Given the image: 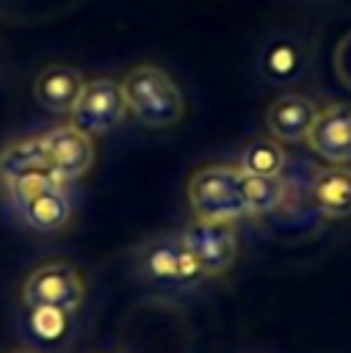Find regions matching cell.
I'll return each mask as SVG.
<instances>
[{
  "label": "cell",
  "mask_w": 351,
  "mask_h": 353,
  "mask_svg": "<svg viewBox=\"0 0 351 353\" xmlns=\"http://www.w3.org/2000/svg\"><path fill=\"white\" fill-rule=\"evenodd\" d=\"M260 74L274 85H290L304 74V50L293 36H274L257 58Z\"/></svg>",
  "instance_id": "obj_11"
},
{
  "label": "cell",
  "mask_w": 351,
  "mask_h": 353,
  "mask_svg": "<svg viewBox=\"0 0 351 353\" xmlns=\"http://www.w3.org/2000/svg\"><path fill=\"white\" fill-rule=\"evenodd\" d=\"M83 279L66 262H44L39 265L22 284V301L28 309L50 306L66 314L77 312L83 303Z\"/></svg>",
  "instance_id": "obj_4"
},
{
  "label": "cell",
  "mask_w": 351,
  "mask_h": 353,
  "mask_svg": "<svg viewBox=\"0 0 351 353\" xmlns=\"http://www.w3.org/2000/svg\"><path fill=\"white\" fill-rule=\"evenodd\" d=\"M138 270L160 287H191L205 279V270L180 237H155L138 251Z\"/></svg>",
  "instance_id": "obj_3"
},
{
  "label": "cell",
  "mask_w": 351,
  "mask_h": 353,
  "mask_svg": "<svg viewBox=\"0 0 351 353\" xmlns=\"http://www.w3.org/2000/svg\"><path fill=\"white\" fill-rule=\"evenodd\" d=\"M334 72H337V80L351 91V33L343 36L334 50Z\"/></svg>",
  "instance_id": "obj_19"
},
{
  "label": "cell",
  "mask_w": 351,
  "mask_h": 353,
  "mask_svg": "<svg viewBox=\"0 0 351 353\" xmlns=\"http://www.w3.org/2000/svg\"><path fill=\"white\" fill-rule=\"evenodd\" d=\"M180 240L193 254L205 276L229 270L238 256V234L232 221H196L180 234Z\"/></svg>",
  "instance_id": "obj_6"
},
{
  "label": "cell",
  "mask_w": 351,
  "mask_h": 353,
  "mask_svg": "<svg viewBox=\"0 0 351 353\" xmlns=\"http://www.w3.org/2000/svg\"><path fill=\"white\" fill-rule=\"evenodd\" d=\"M124 113H127V102H124L122 85L108 77L83 83V91L72 108L75 127L83 130L86 135H102L113 130L124 119Z\"/></svg>",
  "instance_id": "obj_5"
},
{
  "label": "cell",
  "mask_w": 351,
  "mask_h": 353,
  "mask_svg": "<svg viewBox=\"0 0 351 353\" xmlns=\"http://www.w3.org/2000/svg\"><path fill=\"white\" fill-rule=\"evenodd\" d=\"M39 168H47V143H44V135L14 141L11 146H6L0 152V179L3 182L14 179L19 174H28V171H39Z\"/></svg>",
  "instance_id": "obj_14"
},
{
  "label": "cell",
  "mask_w": 351,
  "mask_h": 353,
  "mask_svg": "<svg viewBox=\"0 0 351 353\" xmlns=\"http://www.w3.org/2000/svg\"><path fill=\"white\" fill-rule=\"evenodd\" d=\"M44 143H47V168L58 182L83 176L94 160L91 138L75 124L50 130L44 135Z\"/></svg>",
  "instance_id": "obj_7"
},
{
  "label": "cell",
  "mask_w": 351,
  "mask_h": 353,
  "mask_svg": "<svg viewBox=\"0 0 351 353\" xmlns=\"http://www.w3.org/2000/svg\"><path fill=\"white\" fill-rule=\"evenodd\" d=\"M312 201L326 218H348L351 215V168L329 165L315 174Z\"/></svg>",
  "instance_id": "obj_12"
},
{
  "label": "cell",
  "mask_w": 351,
  "mask_h": 353,
  "mask_svg": "<svg viewBox=\"0 0 351 353\" xmlns=\"http://www.w3.org/2000/svg\"><path fill=\"white\" fill-rule=\"evenodd\" d=\"M80 91H83V77L77 69H72L66 63H53V66L41 69L33 83L36 102L41 108H47L50 113H72Z\"/></svg>",
  "instance_id": "obj_10"
},
{
  "label": "cell",
  "mask_w": 351,
  "mask_h": 353,
  "mask_svg": "<svg viewBox=\"0 0 351 353\" xmlns=\"http://www.w3.org/2000/svg\"><path fill=\"white\" fill-rule=\"evenodd\" d=\"M127 110L146 127H169L182 116V94L158 66H135L122 83Z\"/></svg>",
  "instance_id": "obj_1"
},
{
  "label": "cell",
  "mask_w": 351,
  "mask_h": 353,
  "mask_svg": "<svg viewBox=\"0 0 351 353\" xmlns=\"http://www.w3.org/2000/svg\"><path fill=\"white\" fill-rule=\"evenodd\" d=\"M55 182H58V179H55L47 168H39V171H28V174L14 176V179H8L6 185H8L11 204L19 207V204H25L28 199H33L36 193H41L44 188H50V185H55Z\"/></svg>",
  "instance_id": "obj_17"
},
{
  "label": "cell",
  "mask_w": 351,
  "mask_h": 353,
  "mask_svg": "<svg viewBox=\"0 0 351 353\" xmlns=\"http://www.w3.org/2000/svg\"><path fill=\"white\" fill-rule=\"evenodd\" d=\"M17 212L36 232H58V229L66 226V221L72 215V204H69L66 193L55 182V185L44 188L41 193H36L33 199H28L25 204H19Z\"/></svg>",
  "instance_id": "obj_13"
},
{
  "label": "cell",
  "mask_w": 351,
  "mask_h": 353,
  "mask_svg": "<svg viewBox=\"0 0 351 353\" xmlns=\"http://www.w3.org/2000/svg\"><path fill=\"white\" fill-rule=\"evenodd\" d=\"M240 196H243V207H246L249 215L268 212L285 196L282 176H257V174H243L240 171Z\"/></svg>",
  "instance_id": "obj_15"
},
{
  "label": "cell",
  "mask_w": 351,
  "mask_h": 353,
  "mask_svg": "<svg viewBox=\"0 0 351 353\" xmlns=\"http://www.w3.org/2000/svg\"><path fill=\"white\" fill-rule=\"evenodd\" d=\"M8 353H36V350H25V347H17V350H8Z\"/></svg>",
  "instance_id": "obj_20"
},
{
  "label": "cell",
  "mask_w": 351,
  "mask_h": 353,
  "mask_svg": "<svg viewBox=\"0 0 351 353\" xmlns=\"http://www.w3.org/2000/svg\"><path fill=\"white\" fill-rule=\"evenodd\" d=\"M188 201L196 221H238L240 215H246L240 196V168H199L188 182Z\"/></svg>",
  "instance_id": "obj_2"
},
{
  "label": "cell",
  "mask_w": 351,
  "mask_h": 353,
  "mask_svg": "<svg viewBox=\"0 0 351 353\" xmlns=\"http://www.w3.org/2000/svg\"><path fill=\"white\" fill-rule=\"evenodd\" d=\"M243 174H257V176H279L285 168V149L276 141H252L240 152V165Z\"/></svg>",
  "instance_id": "obj_16"
},
{
  "label": "cell",
  "mask_w": 351,
  "mask_h": 353,
  "mask_svg": "<svg viewBox=\"0 0 351 353\" xmlns=\"http://www.w3.org/2000/svg\"><path fill=\"white\" fill-rule=\"evenodd\" d=\"M315 105L301 94H282L268 105L265 124L268 132L282 143H298L307 138L315 121Z\"/></svg>",
  "instance_id": "obj_9"
},
{
  "label": "cell",
  "mask_w": 351,
  "mask_h": 353,
  "mask_svg": "<svg viewBox=\"0 0 351 353\" xmlns=\"http://www.w3.org/2000/svg\"><path fill=\"white\" fill-rule=\"evenodd\" d=\"M307 141L323 160L345 165L351 160V105H329L318 110Z\"/></svg>",
  "instance_id": "obj_8"
},
{
  "label": "cell",
  "mask_w": 351,
  "mask_h": 353,
  "mask_svg": "<svg viewBox=\"0 0 351 353\" xmlns=\"http://www.w3.org/2000/svg\"><path fill=\"white\" fill-rule=\"evenodd\" d=\"M33 312V320H30V325L36 328V334H41V336H58L64 328H66V312H61V309H50V306H39V309H30Z\"/></svg>",
  "instance_id": "obj_18"
}]
</instances>
